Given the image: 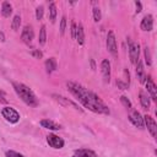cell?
<instances>
[{
	"instance_id": "277c9868",
	"label": "cell",
	"mask_w": 157,
	"mask_h": 157,
	"mask_svg": "<svg viewBox=\"0 0 157 157\" xmlns=\"http://www.w3.org/2000/svg\"><path fill=\"white\" fill-rule=\"evenodd\" d=\"M129 42V56H130V61L132 64H136L139 61V55H140V45L139 43L131 42L130 38H128Z\"/></svg>"
},
{
	"instance_id": "44dd1931",
	"label": "cell",
	"mask_w": 157,
	"mask_h": 157,
	"mask_svg": "<svg viewBox=\"0 0 157 157\" xmlns=\"http://www.w3.org/2000/svg\"><path fill=\"white\" fill-rule=\"evenodd\" d=\"M56 18V5L55 2H49V20L50 22H55Z\"/></svg>"
},
{
	"instance_id": "d6986e66",
	"label": "cell",
	"mask_w": 157,
	"mask_h": 157,
	"mask_svg": "<svg viewBox=\"0 0 157 157\" xmlns=\"http://www.w3.org/2000/svg\"><path fill=\"white\" fill-rule=\"evenodd\" d=\"M11 13H12V6H11V4L9 1H4L2 5H1V15L7 18V17L11 16Z\"/></svg>"
},
{
	"instance_id": "d4e9b609",
	"label": "cell",
	"mask_w": 157,
	"mask_h": 157,
	"mask_svg": "<svg viewBox=\"0 0 157 157\" xmlns=\"http://www.w3.org/2000/svg\"><path fill=\"white\" fill-rule=\"evenodd\" d=\"M144 53H145V61H146V64L150 66V65H151V54H150V49H148L147 47H145Z\"/></svg>"
},
{
	"instance_id": "4fadbf2b",
	"label": "cell",
	"mask_w": 157,
	"mask_h": 157,
	"mask_svg": "<svg viewBox=\"0 0 157 157\" xmlns=\"http://www.w3.org/2000/svg\"><path fill=\"white\" fill-rule=\"evenodd\" d=\"M140 28L145 32H150L152 31L153 28V17L151 15H146L142 20H141V23H140Z\"/></svg>"
},
{
	"instance_id": "8fae6325",
	"label": "cell",
	"mask_w": 157,
	"mask_h": 157,
	"mask_svg": "<svg viewBox=\"0 0 157 157\" xmlns=\"http://www.w3.org/2000/svg\"><path fill=\"white\" fill-rule=\"evenodd\" d=\"M101 71H102L103 81H104L105 83H109V81H110V63H109V60H107V59L102 60Z\"/></svg>"
},
{
	"instance_id": "d6a6232c",
	"label": "cell",
	"mask_w": 157,
	"mask_h": 157,
	"mask_svg": "<svg viewBox=\"0 0 157 157\" xmlns=\"http://www.w3.org/2000/svg\"><path fill=\"white\" fill-rule=\"evenodd\" d=\"M0 40H2V42L5 40V39H4V33H2V32H0Z\"/></svg>"
},
{
	"instance_id": "484cf974",
	"label": "cell",
	"mask_w": 157,
	"mask_h": 157,
	"mask_svg": "<svg viewBox=\"0 0 157 157\" xmlns=\"http://www.w3.org/2000/svg\"><path fill=\"white\" fill-rule=\"evenodd\" d=\"M65 29H66V17L63 16L61 17V21H60V34L61 36L65 33Z\"/></svg>"
},
{
	"instance_id": "1f68e13d",
	"label": "cell",
	"mask_w": 157,
	"mask_h": 157,
	"mask_svg": "<svg viewBox=\"0 0 157 157\" xmlns=\"http://www.w3.org/2000/svg\"><path fill=\"white\" fill-rule=\"evenodd\" d=\"M135 6H136V13L141 12V2L140 1H135Z\"/></svg>"
},
{
	"instance_id": "52a82bcc",
	"label": "cell",
	"mask_w": 157,
	"mask_h": 157,
	"mask_svg": "<svg viewBox=\"0 0 157 157\" xmlns=\"http://www.w3.org/2000/svg\"><path fill=\"white\" fill-rule=\"evenodd\" d=\"M142 118H144V124L146 125L147 130L150 131V134L152 135V137L156 139V136H157V124H156V121L150 115H145Z\"/></svg>"
},
{
	"instance_id": "5b68a950",
	"label": "cell",
	"mask_w": 157,
	"mask_h": 157,
	"mask_svg": "<svg viewBox=\"0 0 157 157\" xmlns=\"http://www.w3.org/2000/svg\"><path fill=\"white\" fill-rule=\"evenodd\" d=\"M107 49L113 56L118 55V48H117V42H115V36L113 31H109L107 34Z\"/></svg>"
},
{
	"instance_id": "7c38bea8",
	"label": "cell",
	"mask_w": 157,
	"mask_h": 157,
	"mask_svg": "<svg viewBox=\"0 0 157 157\" xmlns=\"http://www.w3.org/2000/svg\"><path fill=\"white\" fill-rule=\"evenodd\" d=\"M145 83H146V88H147V92L150 93L151 99H152V101H156V99H157V88H156L155 82L152 81V78H151L150 76H147Z\"/></svg>"
},
{
	"instance_id": "603a6c76",
	"label": "cell",
	"mask_w": 157,
	"mask_h": 157,
	"mask_svg": "<svg viewBox=\"0 0 157 157\" xmlns=\"http://www.w3.org/2000/svg\"><path fill=\"white\" fill-rule=\"evenodd\" d=\"M20 26H21V16L20 15H16L11 22V28L13 31H18L20 29Z\"/></svg>"
},
{
	"instance_id": "6da1fadb",
	"label": "cell",
	"mask_w": 157,
	"mask_h": 157,
	"mask_svg": "<svg viewBox=\"0 0 157 157\" xmlns=\"http://www.w3.org/2000/svg\"><path fill=\"white\" fill-rule=\"evenodd\" d=\"M67 90L83 104L85 108L99 113V114H109V108L103 103V101L92 91L85 88L83 86L76 83V82H67L66 83Z\"/></svg>"
},
{
	"instance_id": "9c48e42d",
	"label": "cell",
	"mask_w": 157,
	"mask_h": 157,
	"mask_svg": "<svg viewBox=\"0 0 157 157\" xmlns=\"http://www.w3.org/2000/svg\"><path fill=\"white\" fill-rule=\"evenodd\" d=\"M34 38V32H33V28L32 26H25L23 29H22V33H21V39L26 43V44H31L32 40Z\"/></svg>"
},
{
	"instance_id": "30bf717a",
	"label": "cell",
	"mask_w": 157,
	"mask_h": 157,
	"mask_svg": "<svg viewBox=\"0 0 157 157\" xmlns=\"http://www.w3.org/2000/svg\"><path fill=\"white\" fill-rule=\"evenodd\" d=\"M129 120L132 123V125H135L139 129H144L145 124H144V118L141 117V114L137 110H132V113L129 115Z\"/></svg>"
},
{
	"instance_id": "9a60e30c",
	"label": "cell",
	"mask_w": 157,
	"mask_h": 157,
	"mask_svg": "<svg viewBox=\"0 0 157 157\" xmlns=\"http://www.w3.org/2000/svg\"><path fill=\"white\" fill-rule=\"evenodd\" d=\"M72 157H97L96 152L92 151V150H88V148H80V150H76L74 152V156Z\"/></svg>"
},
{
	"instance_id": "f1b7e54d",
	"label": "cell",
	"mask_w": 157,
	"mask_h": 157,
	"mask_svg": "<svg viewBox=\"0 0 157 157\" xmlns=\"http://www.w3.org/2000/svg\"><path fill=\"white\" fill-rule=\"evenodd\" d=\"M31 55L34 56L36 59H40V58L43 56V53H42L39 49H33V50L31 52Z\"/></svg>"
},
{
	"instance_id": "f546056e",
	"label": "cell",
	"mask_w": 157,
	"mask_h": 157,
	"mask_svg": "<svg viewBox=\"0 0 157 157\" xmlns=\"http://www.w3.org/2000/svg\"><path fill=\"white\" fill-rule=\"evenodd\" d=\"M6 157H25V156L16 151H6Z\"/></svg>"
},
{
	"instance_id": "3957f363",
	"label": "cell",
	"mask_w": 157,
	"mask_h": 157,
	"mask_svg": "<svg viewBox=\"0 0 157 157\" xmlns=\"http://www.w3.org/2000/svg\"><path fill=\"white\" fill-rule=\"evenodd\" d=\"M1 114H2V117H4L9 123L15 124V123H17V121L20 120V114H18L13 108H11V107H5V108H2Z\"/></svg>"
},
{
	"instance_id": "83f0119b",
	"label": "cell",
	"mask_w": 157,
	"mask_h": 157,
	"mask_svg": "<svg viewBox=\"0 0 157 157\" xmlns=\"http://www.w3.org/2000/svg\"><path fill=\"white\" fill-rule=\"evenodd\" d=\"M43 12H44L43 6H38V7L36 9V18H37V20H42V17H43Z\"/></svg>"
},
{
	"instance_id": "2e32d148",
	"label": "cell",
	"mask_w": 157,
	"mask_h": 157,
	"mask_svg": "<svg viewBox=\"0 0 157 157\" xmlns=\"http://www.w3.org/2000/svg\"><path fill=\"white\" fill-rule=\"evenodd\" d=\"M39 124H40L42 128L49 129V130H59V129H61V126H60L59 124H56L55 121L49 120V119H43V120H40Z\"/></svg>"
},
{
	"instance_id": "7a4b0ae2",
	"label": "cell",
	"mask_w": 157,
	"mask_h": 157,
	"mask_svg": "<svg viewBox=\"0 0 157 157\" xmlns=\"http://www.w3.org/2000/svg\"><path fill=\"white\" fill-rule=\"evenodd\" d=\"M15 92L17 93V96L29 107H37L38 105V99L36 97V94L32 92V90L29 87H27L23 83L20 82H13L12 83Z\"/></svg>"
},
{
	"instance_id": "ba28073f",
	"label": "cell",
	"mask_w": 157,
	"mask_h": 157,
	"mask_svg": "<svg viewBox=\"0 0 157 157\" xmlns=\"http://www.w3.org/2000/svg\"><path fill=\"white\" fill-rule=\"evenodd\" d=\"M47 142L53 148H63L64 147V140L54 134H49L47 136Z\"/></svg>"
},
{
	"instance_id": "7402d4cb",
	"label": "cell",
	"mask_w": 157,
	"mask_h": 157,
	"mask_svg": "<svg viewBox=\"0 0 157 157\" xmlns=\"http://www.w3.org/2000/svg\"><path fill=\"white\" fill-rule=\"evenodd\" d=\"M38 42H39L40 45H44L45 42H47V29H45V26H42V27H40L39 37H38Z\"/></svg>"
},
{
	"instance_id": "ffe728a7",
	"label": "cell",
	"mask_w": 157,
	"mask_h": 157,
	"mask_svg": "<svg viewBox=\"0 0 157 157\" xmlns=\"http://www.w3.org/2000/svg\"><path fill=\"white\" fill-rule=\"evenodd\" d=\"M139 96H140V103H141V105H142L145 109H148V108H150V104H151L150 97H148L144 91H140Z\"/></svg>"
},
{
	"instance_id": "e0dca14e",
	"label": "cell",
	"mask_w": 157,
	"mask_h": 157,
	"mask_svg": "<svg viewBox=\"0 0 157 157\" xmlns=\"http://www.w3.org/2000/svg\"><path fill=\"white\" fill-rule=\"evenodd\" d=\"M44 65H45V69H47V72H48V74H52V72L55 71L56 67H58V64H56L55 58H49V59H47Z\"/></svg>"
},
{
	"instance_id": "8992f818",
	"label": "cell",
	"mask_w": 157,
	"mask_h": 157,
	"mask_svg": "<svg viewBox=\"0 0 157 157\" xmlns=\"http://www.w3.org/2000/svg\"><path fill=\"white\" fill-rule=\"evenodd\" d=\"M58 103H60L61 105H64V107H71V108H74L75 110H80V112H82V109L76 104V103H74L72 101H70L69 98H65V97H63V96H60V94H53L52 96Z\"/></svg>"
},
{
	"instance_id": "ac0fdd59",
	"label": "cell",
	"mask_w": 157,
	"mask_h": 157,
	"mask_svg": "<svg viewBox=\"0 0 157 157\" xmlns=\"http://www.w3.org/2000/svg\"><path fill=\"white\" fill-rule=\"evenodd\" d=\"M75 39L77 40V43L80 45H82L85 43V31H83V27L82 25H78L77 28H76V36H75Z\"/></svg>"
},
{
	"instance_id": "4316f807",
	"label": "cell",
	"mask_w": 157,
	"mask_h": 157,
	"mask_svg": "<svg viewBox=\"0 0 157 157\" xmlns=\"http://www.w3.org/2000/svg\"><path fill=\"white\" fill-rule=\"evenodd\" d=\"M120 102L123 103V105H124L125 108H128V109H130V108H131V102L128 99V97L121 96V97H120Z\"/></svg>"
},
{
	"instance_id": "4dcf8cb0",
	"label": "cell",
	"mask_w": 157,
	"mask_h": 157,
	"mask_svg": "<svg viewBox=\"0 0 157 157\" xmlns=\"http://www.w3.org/2000/svg\"><path fill=\"white\" fill-rule=\"evenodd\" d=\"M76 28H77L76 23L72 22V23H71V38H72V39H75V36H76Z\"/></svg>"
},
{
	"instance_id": "5bb4252c",
	"label": "cell",
	"mask_w": 157,
	"mask_h": 157,
	"mask_svg": "<svg viewBox=\"0 0 157 157\" xmlns=\"http://www.w3.org/2000/svg\"><path fill=\"white\" fill-rule=\"evenodd\" d=\"M136 76L139 78V81L141 83H145L146 81V74H145V69H144V65H142V61L139 59V61L136 63Z\"/></svg>"
},
{
	"instance_id": "cb8c5ba5",
	"label": "cell",
	"mask_w": 157,
	"mask_h": 157,
	"mask_svg": "<svg viewBox=\"0 0 157 157\" xmlns=\"http://www.w3.org/2000/svg\"><path fill=\"white\" fill-rule=\"evenodd\" d=\"M101 18H102L101 9H99L98 6L93 7V20H94V22H99V21H101Z\"/></svg>"
}]
</instances>
